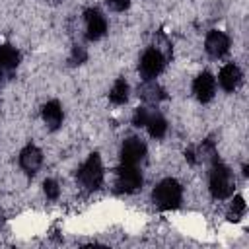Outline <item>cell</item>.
I'll use <instances>...</instances> for the list:
<instances>
[{"instance_id": "cell-1", "label": "cell", "mask_w": 249, "mask_h": 249, "mask_svg": "<svg viewBox=\"0 0 249 249\" xmlns=\"http://www.w3.org/2000/svg\"><path fill=\"white\" fill-rule=\"evenodd\" d=\"M208 189H210V195L214 198H218V200L228 198V196L233 195L235 177H233L231 169L228 165H224L220 160H214L212 161L210 175H208Z\"/></svg>"}, {"instance_id": "cell-2", "label": "cell", "mask_w": 249, "mask_h": 249, "mask_svg": "<svg viewBox=\"0 0 249 249\" xmlns=\"http://www.w3.org/2000/svg\"><path fill=\"white\" fill-rule=\"evenodd\" d=\"M183 200V187L177 179H163L160 181L152 191V202L160 210H175L181 206Z\"/></svg>"}, {"instance_id": "cell-3", "label": "cell", "mask_w": 249, "mask_h": 249, "mask_svg": "<svg viewBox=\"0 0 249 249\" xmlns=\"http://www.w3.org/2000/svg\"><path fill=\"white\" fill-rule=\"evenodd\" d=\"M78 183L86 189V191H97L103 183V163L97 152H91L88 156V160L80 165L78 173H76Z\"/></svg>"}, {"instance_id": "cell-4", "label": "cell", "mask_w": 249, "mask_h": 249, "mask_svg": "<svg viewBox=\"0 0 249 249\" xmlns=\"http://www.w3.org/2000/svg\"><path fill=\"white\" fill-rule=\"evenodd\" d=\"M165 62H167V58L158 49L150 47V49H146L142 53L140 62H138V70H140V74H142L144 80H156L163 72Z\"/></svg>"}, {"instance_id": "cell-5", "label": "cell", "mask_w": 249, "mask_h": 249, "mask_svg": "<svg viewBox=\"0 0 249 249\" xmlns=\"http://www.w3.org/2000/svg\"><path fill=\"white\" fill-rule=\"evenodd\" d=\"M115 187L119 193H134L142 187V173L138 169V165H128V163H121L117 169V179H115Z\"/></svg>"}, {"instance_id": "cell-6", "label": "cell", "mask_w": 249, "mask_h": 249, "mask_svg": "<svg viewBox=\"0 0 249 249\" xmlns=\"http://www.w3.org/2000/svg\"><path fill=\"white\" fill-rule=\"evenodd\" d=\"M84 21H86V37L88 41H99L107 33V19L97 8H88L84 12Z\"/></svg>"}, {"instance_id": "cell-7", "label": "cell", "mask_w": 249, "mask_h": 249, "mask_svg": "<svg viewBox=\"0 0 249 249\" xmlns=\"http://www.w3.org/2000/svg\"><path fill=\"white\" fill-rule=\"evenodd\" d=\"M146 144L138 138V136H130L123 142L121 146V163H128V165H138L144 161L146 158Z\"/></svg>"}, {"instance_id": "cell-8", "label": "cell", "mask_w": 249, "mask_h": 249, "mask_svg": "<svg viewBox=\"0 0 249 249\" xmlns=\"http://www.w3.org/2000/svg\"><path fill=\"white\" fill-rule=\"evenodd\" d=\"M204 49L212 58H220L230 51V37L220 29H210L204 39Z\"/></svg>"}, {"instance_id": "cell-9", "label": "cell", "mask_w": 249, "mask_h": 249, "mask_svg": "<svg viewBox=\"0 0 249 249\" xmlns=\"http://www.w3.org/2000/svg\"><path fill=\"white\" fill-rule=\"evenodd\" d=\"M193 93L200 103L212 101L216 93V78L210 72H200L193 82Z\"/></svg>"}, {"instance_id": "cell-10", "label": "cell", "mask_w": 249, "mask_h": 249, "mask_svg": "<svg viewBox=\"0 0 249 249\" xmlns=\"http://www.w3.org/2000/svg\"><path fill=\"white\" fill-rule=\"evenodd\" d=\"M43 163V152L33 146V144H27L21 152H19V167L27 173V175H35L39 171Z\"/></svg>"}, {"instance_id": "cell-11", "label": "cell", "mask_w": 249, "mask_h": 249, "mask_svg": "<svg viewBox=\"0 0 249 249\" xmlns=\"http://www.w3.org/2000/svg\"><path fill=\"white\" fill-rule=\"evenodd\" d=\"M241 78H243V74H241L239 66L233 64V62H230V64L222 66V70L218 74V84H220V88L224 91H233V89L239 88Z\"/></svg>"}, {"instance_id": "cell-12", "label": "cell", "mask_w": 249, "mask_h": 249, "mask_svg": "<svg viewBox=\"0 0 249 249\" xmlns=\"http://www.w3.org/2000/svg\"><path fill=\"white\" fill-rule=\"evenodd\" d=\"M138 97L148 105H158L160 101L165 99V91L156 80H144L138 86Z\"/></svg>"}, {"instance_id": "cell-13", "label": "cell", "mask_w": 249, "mask_h": 249, "mask_svg": "<svg viewBox=\"0 0 249 249\" xmlns=\"http://www.w3.org/2000/svg\"><path fill=\"white\" fill-rule=\"evenodd\" d=\"M41 117H43L45 124H47L51 130H56V128L62 124V119H64L62 105H60L56 99L47 101V103L41 107Z\"/></svg>"}, {"instance_id": "cell-14", "label": "cell", "mask_w": 249, "mask_h": 249, "mask_svg": "<svg viewBox=\"0 0 249 249\" xmlns=\"http://www.w3.org/2000/svg\"><path fill=\"white\" fill-rule=\"evenodd\" d=\"M19 51L12 45H0V76H10L19 64Z\"/></svg>"}, {"instance_id": "cell-15", "label": "cell", "mask_w": 249, "mask_h": 249, "mask_svg": "<svg viewBox=\"0 0 249 249\" xmlns=\"http://www.w3.org/2000/svg\"><path fill=\"white\" fill-rule=\"evenodd\" d=\"M146 128H148L152 138H163L165 132H167V121L160 111L152 109V113L148 117V123H146Z\"/></svg>"}, {"instance_id": "cell-16", "label": "cell", "mask_w": 249, "mask_h": 249, "mask_svg": "<svg viewBox=\"0 0 249 249\" xmlns=\"http://www.w3.org/2000/svg\"><path fill=\"white\" fill-rule=\"evenodd\" d=\"M128 93H130V88H128L126 80L124 78H117L115 84L109 89V101L113 105H124L128 101Z\"/></svg>"}, {"instance_id": "cell-17", "label": "cell", "mask_w": 249, "mask_h": 249, "mask_svg": "<svg viewBox=\"0 0 249 249\" xmlns=\"http://www.w3.org/2000/svg\"><path fill=\"white\" fill-rule=\"evenodd\" d=\"M245 210H247V204H245V198L241 195H235L230 202V210H228V220L230 222H239L243 216H245Z\"/></svg>"}, {"instance_id": "cell-18", "label": "cell", "mask_w": 249, "mask_h": 249, "mask_svg": "<svg viewBox=\"0 0 249 249\" xmlns=\"http://www.w3.org/2000/svg\"><path fill=\"white\" fill-rule=\"evenodd\" d=\"M150 113H152V109L146 107V105L136 107V109H134V115H132V124H134V126H146Z\"/></svg>"}, {"instance_id": "cell-19", "label": "cell", "mask_w": 249, "mask_h": 249, "mask_svg": "<svg viewBox=\"0 0 249 249\" xmlns=\"http://www.w3.org/2000/svg\"><path fill=\"white\" fill-rule=\"evenodd\" d=\"M88 60V51L84 45H74L72 47V53H70V64L76 66V64H84Z\"/></svg>"}, {"instance_id": "cell-20", "label": "cell", "mask_w": 249, "mask_h": 249, "mask_svg": "<svg viewBox=\"0 0 249 249\" xmlns=\"http://www.w3.org/2000/svg\"><path fill=\"white\" fill-rule=\"evenodd\" d=\"M43 193H45L47 198L56 200L58 195H60V187H58V183H56L54 179H45V181H43Z\"/></svg>"}, {"instance_id": "cell-21", "label": "cell", "mask_w": 249, "mask_h": 249, "mask_svg": "<svg viewBox=\"0 0 249 249\" xmlns=\"http://www.w3.org/2000/svg\"><path fill=\"white\" fill-rule=\"evenodd\" d=\"M107 6L113 12H124L130 6V0H107Z\"/></svg>"}]
</instances>
